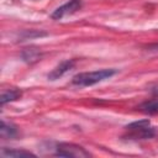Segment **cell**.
Returning <instances> with one entry per match:
<instances>
[{"label": "cell", "mask_w": 158, "mask_h": 158, "mask_svg": "<svg viewBox=\"0 0 158 158\" xmlns=\"http://www.w3.org/2000/svg\"><path fill=\"white\" fill-rule=\"evenodd\" d=\"M153 94L158 95V88H154V89H153Z\"/></svg>", "instance_id": "cell-14"}, {"label": "cell", "mask_w": 158, "mask_h": 158, "mask_svg": "<svg viewBox=\"0 0 158 158\" xmlns=\"http://www.w3.org/2000/svg\"><path fill=\"white\" fill-rule=\"evenodd\" d=\"M48 33L47 32H43V31H37V30H26L23 31L19 38L20 41H25V40H32V38H36V37H43V36H47Z\"/></svg>", "instance_id": "cell-11"}, {"label": "cell", "mask_w": 158, "mask_h": 158, "mask_svg": "<svg viewBox=\"0 0 158 158\" xmlns=\"http://www.w3.org/2000/svg\"><path fill=\"white\" fill-rule=\"evenodd\" d=\"M116 73H117L116 69H100L94 72H84L74 75L72 79V84L78 86H91L105 79L111 78Z\"/></svg>", "instance_id": "cell-1"}, {"label": "cell", "mask_w": 158, "mask_h": 158, "mask_svg": "<svg viewBox=\"0 0 158 158\" xmlns=\"http://www.w3.org/2000/svg\"><path fill=\"white\" fill-rule=\"evenodd\" d=\"M74 64H75V62H74L73 59L63 60V62L59 63L54 69H52V72L48 73L47 78H48L49 80H57V79H59L60 77H63L67 72H69V70L74 67Z\"/></svg>", "instance_id": "cell-4"}, {"label": "cell", "mask_w": 158, "mask_h": 158, "mask_svg": "<svg viewBox=\"0 0 158 158\" xmlns=\"http://www.w3.org/2000/svg\"><path fill=\"white\" fill-rule=\"evenodd\" d=\"M154 135H156L154 127L148 126V127L142 128V130L127 131V135H125L123 137H126L127 139H148V138H152Z\"/></svg>", "instance_id": "cell-5"}, {"label": "cell", "mask_w": 158, "mask_h": 158, "mask_svg": "<svg viewBox=\"0 0 158 158\" xmlns=\"http://www.w3.org/2000/svg\"><path fill=\"white\" fill-rule=\"evenodd\" d=\"M83 6V0H68L65 4H63L62 6H59L58 9H56L51 17L53 20H59V19H63L64 16H68V15H72L74 12H77L78 10H80Z\"/></svg>", "instance_id": "cell-3"}, {"label": "cell", "mask_w": 158, "mask_h": 158, "mask_svg": "<svg viewBox=\"0 0 158 158\" xmlns=\"http://www.w3.org/2000/svg\"><path fill=\"white\" fill-rule=\"evenodd\" d=\"M56 156L59 157H67V158H85V157H90L91 154L81 146L79 144H74V143H58L56 146Z\"/></svg>", "instance_id": "cell-2"}, {"label": "cell", "mask_w": 158, "mask_h": 158, "mask_svg": "<svg viewBox=\"0 0 158 158\" xmlns=\"http://www.w3.org/2000/svg\"><path fill=\"white\" fill-rule=\"evenodd\" d=\"M139 110L147 115H156L158 114V98L152 99L148 101H144L143 104L139 105Z\"/></svg>", "instance_id": "cell-10"}, {"label": "cell", "mask_w": 158, "mask_h": 158, "mask_svg": "<svg viewBox=\"0 0 158 158\" xmlns=\"http://www.w3.org/2000/svg\"><path fill=\"white\" fill-rule=\"evenodd\" d=\"M0 136L2 139H12L19 136V130L14 123L1 121V127H0Z\"/></svg>", "instance_id": "cell-6"}, {"label": "cell", "mask_w": 158, "mask_h": 158, "mask_svg": "<svg viewBox=\"0 0 158 158\" xmlns=\"http://www.w3.org/2000/svg\"><path fill=\"white\" fill-rule=\"evenodd\" d=\"M21 90L19 89H9V90H5L2 91L1 94V98H0V104L1 106H4L5 104L10 102V101H15L17 100L20 96H21Z\"/></svg>", "instance_id": "cell-9"}, {"label": "cell", "mask_w": 158, "mask_h": 158, "mask_svg": "<svg viewBox=\"0 0 158 158\" xmlns=\"http://www.w3.org/2000/svg\"><path fill=\"white\" fill-rule=\"evenodd\" d=\"M2 157L9 158V157H16V158H21V157H36L32 152L25 151V149H10V148H2L1 153Z\"/></svg>", "instance_id": "cell-8"}, {"label": "cell", "mask_w": 158, "mask_h": 158, "mask_svg": "<svg viewBox=\"0 0 158 158\" xmlns=\"http://www.w3.org/2000/svg\"><path fill=\"white\" fill-rule=\"evenodd\" d=\"M151 126V121L149 120H139V121H135L128 123L127 126H125L126 131H136V130H142Z\"/></svg>", "instance_id": "cell-12"}, {"label": "cell", "mask_w": 158, "mask_h": 158, "mask_svg": "<svg viewBox=\"0 0 158 158\" xmlns=\"http://www.w3.org/2000/svg\"><path fill=\"white\" fill-rule=\"evenodd\" d=\"M148 48H158V44H152V46H148Z\"/></svg>", "instance_id": "cell-13"}, {"label": "cell", "mask_w": 158, "mask_h": 158, "mask_svg": "<svg viewBox=\"0 0 158 158\" xmlns=\"http://www.w3.org/2000/svg\"><path fill=\"white\" fill-rule=\"evenodd\" d=\"M42 53L40 52V49L37 48H25L22 52H21V58L26 62V63H35L37 60H40Z\"/></svg>", "instance_id": "cell-7"}]
</instances>
